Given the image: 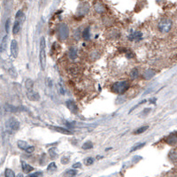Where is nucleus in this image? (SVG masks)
<instances>
[{"label": "nucleus", "mask_w": 177, "mask_h": 177, "mask_svg": "<svg viewBox=\"0 0 177 177\" xmlns=\"http://www.w3.org/2000/svg\"><path fill=\"white\" fill-rule=\"evenodd\" d=\"M21 23H22L21 21L16 20V21H15L14 24V28H13V34H14V35H17V34L19 33V31H20V29H21Z\"/></svg>", "instance_id": "nucleus-12"}, {"label": "nucleus", "mask_w": 177, "mask_h": 177, "mask_svg": "<svg viewBox=\"0 0 177 177\" xmlns=\"http://www.w3.org/2000/svg\"><path fill=\"white\" fill-rule=\"evenodd\" d=\"M67 107L68 108V110L74 113V114H76L77 112H78V108H77V105H75V103L72 100H69L67 102Z\"/></svg>", "instance_id": "nucleus-9"}, {"label": "nucleus", "mask_w": 177, "mask_h": 177, "mask_svg": "<svg viewBox=\"0 0 177 177\" xmlns=\"http://www.w3.org/2000/svg\"><path fill=\"white\" fill-rule=\"evenodd\" d=\"M5 108H6V110L7 112H11V113H14V112H17V111L20 110V109L17 108L16 106L11 105H6Z\"/></svg>", "instance_id": "nucleus-18"}, {"label": "nucleus", "mask_w": 177, "mask_h": 177, "mask_svg": "<svg viewBox=\"0 0 177 177\" xmlns=\"http://www.w3.org/2000/svg\"><path fill=\"white\" fill-rule=\"evenodd\" d=\"M5 175H6V177H14V176H15V173H14V172L12 169L7 168V169H6Z\"/></svg>", "instance_id": "nucleus-23"}, {"label": "nucleus", "mask_w": 177, "mask_h": 177, "mask_svg": "<svg viewBox=\"0 0 177 177\" xmlns=\"http://www.w3.org/2000/svg\"><path fill=\"white\" fill-rule=\"evenodd\" d=\"M59 36L61 40H65L68 37V29L66 24H61L59 29Z\"/></svg>", "instance_id": "nucleus-8"}, {"label": "nucleus", "mask_w": 177, "mask_h": 177, "mask_svg": "<svg viewBox=\"0 0 177 177\" xmlns=\"http://www.w3.org/2000/svg\"><path fill=\"white\" fill-rule=\"evenodd\" d=\"M155 75V72L153 71V70H147L145 73H144V75H143V77L145 78V79H150L153 75Z\"/></svg>", "instance_id": "nucleus-20"}, {"label": "nucleus", "mask_w": 177, "mask_h": 177, "mask_svg": "<svg viewBox=\"0 0 177 177\" xmlns=\"http://www.w3.org/2000/svg\"><path fill=\"white\" fill-rule=\"evenodd\" d=\"M66 174L74 176V175L77 174V170H76V168H75V169H69V170H67V171L66 172Z\"/></svg>", "instance_id": "nucleus-29"}, {"label": "nucleus", "mask_w": 177, "mask_h": 177, "mask_svg": "<svg viewBox=\"0 0 177 177\" xmlns=\"http://www.w3.org/2000/svg\"><path fill=\"white\" fill-rule=\"evenodd\" d=\"M42 175H43V173H41V172H37V173H34L30 174V176H32V177H34V176H42Z\"/></svg>", "instance_id": "nucleus-34"}, {"label": "nucleus", "mask_w": 177, "mask_h": 177, "mask_svg": "<svg viewBox=\"0 0 177 177\" xmlns=\"http://www.w3.org/2000/svg\"><path fill=\"white\" fill-rule=\"evenodd\" d=\"M35 150V147L34 146H28V148L26 149V151L28 152V153H32L33 151Z\"/></svg>", "instance_id": "nucleus-32"}, {"label": "nucleus", "mask_w": 177, "mask_h": 177, "mask_svg": "<svg viewBox=\"0 0 177 177\" xmlns=\"http://www.w3.org/2000/svg\"><path fill=\"white\" fill-rule=\"evenodd\" d=\"M56 169H57V166H56V164H55L54 162L50 163V165H49L48 167H47V170H48L49 172H53V171H55Z\"/></svg>", "instance_id": "nucleus-25"}, {"label": "nucleus", "mask_w": 177, "mask_h": 177, "mask_svg": "<svg viewBox=\"0 0 177 177\" xmlns=\"http://www.w3.org/2000/svg\"><path fill=\"white\" fill-rule=\"evenodd\" d=\"M11 54L14 59H16L18 57L19 47H18V43L16 40H12V42H11Z\"/></svg>", "instance_id": "nucleus-6"}, {"label": "nucleus", "mask_w": 177, "mask_h": 177, "mask_svg": "<svg viewBox=\"0 0 177 177\" xmlns=\"http://www.w3.org/2000/svg\"><path fill=\"white\" fill-rule=\"evenodd\" d=\"M25 86H26L27 90H32V89H34V82L30 78H29L25 82Z\"/></svg>", "instance_id": "nucleus-17"}, {"label": "nucleus", "mask_w": 177, "mask_h": 177, "mask_svg": "<svg viewBox=\"0 0 177 177\" xmlns=\"http://www.w3.org/2000/svg\"><path fill=\"white\" fill-rule=\"evenodd\" d=\"M49 154L51 156V158H56L57 157V151H56V148H52L49 150Z\"/></svg>", "instance_id": "nucleus-28"}, {"label": "nucleus", "mask_w": 177, "mask_h": 177, "mask_svg": "<svg viewBox=\"0 0 177 177\" xmlns=\"http://www.w3.org/2000/svg\"><path fill=\"white\" fill-rule=\"evenodd\" d=\"M68 55H69V58L71 59H75L76 57H77V52H76V49L75 48H70L69 52H68Z\"/></svg>", "instance_id": "nucleus-16"}, {"label": "nucleus", "mask_w": 177, "mask_h": 177, "mask_svg": "<svg viewBox=\"0 0 177 177\" xmlns=\"http://www.w3.org/2000/svg\"><path fill=\"white\" fill-rule=\"evenodd\" d=\"M82 37L85 39V40H88L90 38V29L87 28L84 29V31L82 32Z\"/></svg>", "instance_id": "nucleus-24"}, {"label": "nucleus", "mask_w": 177, "mask_h": 177, "mask_svg": "<svg viewBox=\"0 0 177 177\" xmlns=\"http://www.w3.org/2000/svg\"><path fill=\"white\" fill-rule=\"evenodd\" d=\"M4 67H5V69L9 73V75H10L12 77H14V78H16V77H17V73H16V71H15V68L14 67V66L12 65L11 62L6 61V62L4 63Z\"/></svg>", "instance_id": "nucleus-5"}, {"label": "nucleus", "mask_w": 177, "mask_h": 177, "mask_svg": "<svg viewBox=\"0 0 177 177\" xmlns=\"http://www.w3.org/2000/svg\"><path fill=\"white\" fill-rule=\"evenodd\" d=\"M166 143L170 145H174L177 143V135H169L168 138L166 139Z\"/></svg>", "instance_id": "nucleus-13"}, {"label": "nucleus", "mask_w": 177, "mask_h": 177, "mask_svg": "<svg viewBox=\"0 0 177 177\" xmlns=\"http://www.w3.org/2000/svg\"><path fill=\"white\" fill-rule=\"evenodd\" d=\"M21 166H22V170H23V172L24 173H30L31 171H33L34 170V167H32L31 166H29V164H27L25 161H21Z\"/></svg>", "instance_id": "nucleus-11"}, {"label": "nucleus", "mask_w": 177, "mask_h": 177, "mask_svg": "<svg viewBox=\"0 0 177 177\" xmlns=\"http://www.w3.org/2000/svg\"><path fill=\"white\" fill-rule=\"evenodd\" d=\"M52 129H54V130H56L57 132H59V133H61V134H63V135H73V132L71 131V130H69V129H67V128H62V127H57V126H52V127H51Z\"/></svg>", "instance_id": "nucleus-10"}, {"label": "nucleus", "mask_w": 177, "mask_h": 177, "mask_svg": "<svg viewBox=\"0 0 177 177\" xmlns=\"http://www.w3.org/2000/svg\"><path fill=\"white\" fill-rule=\"evenodd\" d=\"M128 89V82H120L118 83H115L112 87V90L115 93L122 94Z\"/></svg>", "instance_id": "nucleus-4"}, {"label": "nucleus", "mask_w": 177, "mask_h": 177, "mask_svg": "<svg viewBox=\"0 0 177 177\" xmlns=\"http://www.w3.org/2000/svg\"><path fill=\"white\" fill-rule=\"evenodd\" d=\"M17 145L18 147L21 149V150H26V149L28 148L29 144L26 141H22V140H19L17 142Z\"/></svg>", "instance_id": "nucleus-15"}, {"label": "nucleus", "mask_w": 177, "mask_h": 177, "mask_svg": "<svg viewBox=\"0 0 177 177\" xmlns=\"http://www.w3.org/2000/svg\"><path fill=\"white\" fill-rule=\"evenodd\" d=\"M27 96H28V98L31 101H38L40 99V96L38 93H37L34 89L31 90H27Z\"/></svg>", "instance_id": "nucleus-7"}, {"label": "nucleus", "mask_w": 177, "mask_h": 177, "mask_svg": "<svg viewBox=\"0 0 177 177\" xmlns=\"http://www.w3.org/2000/svg\"><path fill=\"white\" fill-rule=\"evenodd\" d=\"M147 129H148V126H143V127H141V128H139L138 129H136V130L134 132V134H135V135H139V134L143 133V132L146 131Z\"/></svg>", "instance_id": "nucleus-21"}, {"label": "nucleus", "mask_w": 177, "mask_h": 177, "mask_svg": "<svg viewBox=\"0 0 177 177\" xmlns=\"http://www.w3.org/2000/svg\"><path fill=\"white\" fill-rule=\"evenodd\" d=\"M93 148V143L91 142H86L82 144V149L83 150H90Z\"/></svg>", "instance_id": "nucleus-22"}, {"label": "nucleus", "mask_w": 177, "mask_h": 177, "mask_svg": "<svg viewBox=\"0 0 177 177\" xmlns=\"http://www.w3.org/2000/svg\"><path fill=\"white\" fill-rule=\"evenodd\" d=\"M144 145H145V143H137V144H135V146H133V147L131 148V151H135V150H138V149H140V148L143 147Z\"/></svg>", "instance_id": "nucleus-27"}, {"label": "nucleus", "mask_w": 177, "mask_h": 177, "mask_svg": "<svg viewBox=\"0 0 177 177\" xmlns=\"http://www.w3.org/2000/svg\"><path fill=\"white\" fill-rule=\"evenodd\" d=\"M172 21L169 19H162L158 24V29L161 33H168L171 29H172Z\"/></svg>", "instance_id": "nucleus-2"}, {"label": "nucleus", "mask_w": 177, "mask_h": 177, "mask_svg": "<svg viewBox=\"0 0 177 177\" xmlns=\"http://www.w3.org/2000/svg\"><path fill=\"white\" fill-rule=\"evenodd\" d=\"M138 69L137 68H134L132 71H131V73H130V76H131V78H133V79H135V78H137V76H138Z\"/></svg>", "instance_id": "nucleus-26"}, {"label": "nucleus", "mask_w": 177, "mask_h": 177, "mask_svg": "<svg viewBox=\"0 0 177 177\" xmlns=\"http://www.w3.org/2000/svg\"><path fill=\"white\" fill-rule=\"evenodd\" d=\"M81 166H82L81 163H76V164H74V166H73V167H75V168H79Z\"/></svg>", "instance_id": "nucleus-35"}, {"label": "nucleus", "mask_w": 177, "mask_h": 177, "mask_svg": "<svg viewBox=\"0 0 177 177\" xmlns=\"http://www.w3.org/2000/svg\"><path fill=\"white\" fill-rule=\"evenodd\" d=\"M93 162H94V159L92 158H88L85 159V165H87V166L92 165Z\"/></svg>", "instance_id": "nucleus-30"}, {"label": "nucleus", "mask_w": 177, "mask_h": 177, "mask_svg": "<svg viewBox=\"0 0 177 177\" xmlns=\"http://www.w3.org/2000/svg\"><path fill=\"white\" fill-rule=\"evenodd\" d=\"M140 38H142L141 32H135V34H133L129 37V40H139Z\"/></svg>", "instance_id": "nucleus-19"}, {"label": "nucleus", "mask_w": 177, "mask_h": 177, "mask_svg": "<svg viewBox=\"0 0 177 177\" xmlns=\"http://www.w3.org/2000/svg\"><path fill=\"white\" fill-rule=\"evenodd\" d=\"M68 161H69V158L67 157V156H65V157H63V158H61V163H62V164H67Z\"/></svg>", "instance_id": "nucleus-33"}, {"label": "nucleus", "mask_w": 177, "mask_h": 177, "mask_svg": "<svg viewBox=\"0 0 177 177\" xmlns=\"http://www.w3.org/2000/svg\"><path fill=\"white\" fill-rule=\"evenodd\" d=\"M6 127L9 132H15L20 128V122L15 118L12 117L7 120L6 123Z\"/></svg>", "instance_id": "nucleus-3"}, {"label": "nucleus", "mask_w": 177, "mask_h": 177, "mask_svg": "<svg viewBox=\"0 0 177 177\" xmlns=\"http://www.w3.org/2000/svg\"><path fill=\"white\" fill-rule=\"evenodd\" d=\"M7 41H8V36H5V37L3 38V40L1 42V44H0V50H1V52H5L6 50Z\"/></svg>", "instance_id": "nucleus-14"}, {"label": "nucleus", "mask_w": 177, "mask_h": 177, "mask_svg": "<svg viewBox=\"0 0 177 177\" xmlns=\"http://www.w3.org/2000/svg\"><path fill=\"white\" fill-rule=\"evenodd\" d=\"M45 39L42 37L40 40V51H39V62L42 70H45L46 67V53H45Z\"/></svg>", "instance_id": "nucleus-1"}, {"label": "nucleus", "mask_w": 177, "mask_h": 177, "mask_svg": "<svg viewBox=\"0 0 177 177\" xmlns=\"http://www.w3.org/2000/svg\"><path fill=\"white\" fill-rule=\"evenodd\" d=\"M10 22H11V20L10 19H7L6 22V31L8 33L9 32V29H10Z\"/></svg>", "instance_id": "nucleus-31"}]
</instances>
